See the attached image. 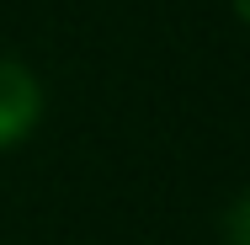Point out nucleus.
I'll list each match as a JSON object with an SVG mask.
<instances>
[{"label": "nucleus", "mask_w": 250, "mask_h": 245, "mask_svg": "<svg viewBox=\"0 0 250 245\" xmlns=\"http://www.w3.org/2000/svg\"><path fill=\"white\" fill-rule=\"evenodd\" d=\"M224 235H229V245H250V187L234 197V208L224 219Z\"/></svg>", "instance_id": "f03ea898"}, {"label": "nucleus", "mask_w": 250, "mask_h": 245, "mask_svg": "<svg viewBox=\"0 0 250 245\" xmlns=\"http://www.w3.org/2000/svg\"><path fill=\"white\" fill-rule=\"evenodd\" d=\"M38 117H43V86H38V75L21 59L0 53V149L21 144L38 128Z\"/></svg>", "instance_id": "f257e3e1"}, {"label": "nucleus", "mask_w": 250, "mask_h": 245, "mask_svg": "<svg viewBox=\"0 0 250 245\" xmlns=\"http://www.w3.org/2000/svg\"><path fill=\"white\" fill-rule=\"evenodd\" d=\"M234 11H240V16H245V22H250V0H234Z\"/></svg>", "instance_id": "7ed1b4c3"}]
</instances>
